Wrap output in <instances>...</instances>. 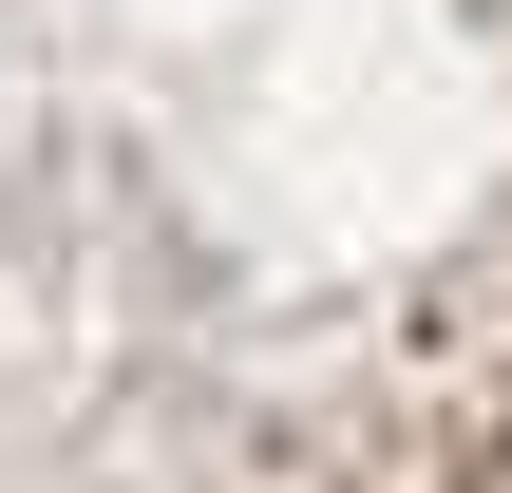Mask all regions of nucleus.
<instances>
[{
	"instance_id": "f257e3e1",
	"label": "nucleus",
	"mask_w": 512,
	"mask_h": 493,
	"mask_svg": "<svg viewBox=\"0 0 512 493\" xmlns=\"http://www.w3.org/2000/svg\"><path fill=\"white\" fill-rule=\"evenodd\" d=\"M0 361L512 456V0H0Z\"/></svg>"
}]
</instances>
